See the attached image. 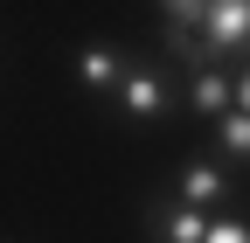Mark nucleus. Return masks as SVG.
<instances>
[{
    "label": "nucleus",
    "mask_w": 250,
    "mask_h": 243,
    "mask_svg": "<svg viewBox=\"0 0 250 243\" xmlns=\"http://www.w3.org/2000/svg\"><path fill=\"white\" fill-rule=\"evenodd\" d=\"M160 49L174 63H215V56H250V0H208L195 28L160 21Z\"/></svg>",
    "instance_id": "f257e3e1"
},
{
    "label": "nucleus",
    "mask_w": 250,
    "mask_h": 243,
    "mask_svg": "<svg viewBox=\"0 0 250 243\" xmlns=\"http://www.w3.org/2000/svg\"><path fill=\"white\" fill-rule=\"evenodd\" d=\"M111 104H118V118H132V125H160V118L174 111L167 70H160V63H132V56H125V70H118V83H111Z\"/></svg>",
    "instance_id": "f03ea898"
},
{
    "label": "nucleus",
    "mask_w": 250,
    "mask_h": 243,
    "mask_svg": "<svg viewBox=\"0 0 250 243\" xmlns=\"http://www.w3.org/2000/svg\"><path fill=\"white\" fill-rule=\"evenodd\" d=\"M174 195L195 202V208H236V181H229L223 153H195V160L174 174Z\"/></svg>",
    "instance_id": "7ed1b4c3"
},
{
    "label": "nucleus",
    "mask_w": 250,
    "mask_h": 243,
    "mask_svg": "<svg viewBox=\"0 0 250 243\" xmlns=\"http://www.w3.org/2000/svg\"><path fill=\"white\" fill-rule=\"evenodd\" d=\"M215 208H195V202H181V195H153L146 202V243H202Z\"/></svg>",
    "instance_id": "20e7f679"
},
{
    "label": "nucleus",
    "mask_w": 250,
    "mask_h": 243,
    "mask_svg": "<svg viewBox=\"0 0 250 243\" xmlns=\"http://www.w3.org/2000/svg\"><path fill=\"white\" fill-rule=\"evenodd\" d=\"M118 70H125V49H118V42H83V49H77V83L98 90V98H111Z\"/></svg>",
    "instance_id": "39448f33"
},
{
    "label": "nucleus",
    "mask_w": 250,
    "mask_h": 243,
    "mask_svg": "<svg viewBox=\"0 0 250 243\" xmlns=\"http://www.w3.org/2000/svg\"><path fill=\"white\" fill-rule=\"evenodd\" d=\"M188 111H195V118L229 111V77L215 70V63H188Z\"/></svg>",
    "instance_id": "423d86ee"
},
{
    "label": "nucleus",
    "mask_w": 250,
    "mask_h": 243,
    "mask_svg": "<svg viewBox=\"0 0 250 243\" xmlns=\"http://www.w3.org/2000/svg\"><path fill=\"white\" fill-rule=\"evenodd\" d=\"M208 125H215V153L250 167V111H236V104H229V111H215Z\"/></svg>",
    "instance_id": "0eeeda50"
},
{
    "label": "nucleus",
    "mask_w": 250,
    "mask_h": 243,
    "mask_svg": "<svg viewBox=\"0 0 250 243\" xmlns=\"http://www.w3.org/2000/svg\"><path fill=\"white\" fill-rule=\"evenodd\" d=\"M202 243H250V216H236V208H215L208 229H202Z\"/></svg>",
    "instance_id": "6e6552de"
},
{
    "label": "nucleus",
    "mask_w": 250,
    "mask_h": 243,
    "mask_svg": "<svg viewBox=\"0 0 250 243\" xmlns=\"http://www.w3.org/2000/svg\"><path fill=\"white\" fill-rule=\"evenodd\" d=\"M202 7H208V0H160V21H174V28H195V21H202Z\"/></svg>",
    "instance_id": "1a4fd4ad"
},
{
    "label": "nucleus",
    "mask_w": 250,
    "mask_h": 243,
    "mask_svg": "<svg viewBox=\"0 0 250 243\" xmlns=\"http://www.w3.org/2000/svg\"><path fill=\"white\" fill-rule=\"evenodd\" d=\"M229 104H236V111H250V56H243V70L229 77Z\"/></svg>",
    "instance_id": "9d476101"
}]
</instances>
